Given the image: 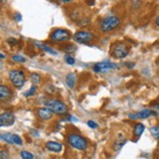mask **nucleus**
<instances>
[{
	"label": "nucleus",
	"mask_w": 159,
	"mask_h": 159,
	"mask_svg": "<svg viewBox=\"0 0 159 159\" xmlns=\"http://www.w3.org/2000/svg\"><path fill=\"white\" fill-rule=\"evenodd\" d=\"M8 76H9V80H10L11 83L16 87V89H22L25 85V83H26V76H25V73L21 70H18V69L11 70Z\"/></svg>",
	"instance_id": "2"
},
{
	"label": "nucleus",
	"mask_w": 159,
	"mask_h": 159,
	"mask_svg": "<svg viewBox=\"0 0 159 159\" xmlns=\"http://www.w3.org/2000/svg\"><path fill=\"white\" fill-rule=\"evenodd\" d=\"M36 90H37V86H36V85H32V86H31V89L29 90L26 93H25L24 95L26 96V97H29V96H32V95H33L36 93Z\"/></svg>",
	"instance_id": "22"
},
{
	"label": "nucleus",
	"mask_w": 159,
	"mask_h": 159,
	"mask_svg": "<svg viewBox=\"0 0 159 159\" xmlns=\"http://www.w3.org/2000/svg\"><path fill=\"white\" fill-rule=\"evenodd\" d=\"M87 3H89L90 5H93V4H94L95 2H94V1H91V2H90V1H87Z\"/></svg>",
	"instance_id": "36"
},
{
	"label": "nucleus",
	"mask_w": 159,
	"mask_h": 159,
	"mask_svg": "<svg viewBox=\"0 0 159 159\" xmlns=\"http://www.w3.org/2000/svg\"><path fill=\"white\" fill-rule=\"evenodd\" d=\"M144 125L141 123H137L134 127V135H135L137 137H140L141 136V134L144 132Z\"/></svg>",
	"instance_id": "15"
},
{
	"label": "nucleus",
	"mask_w": 159,
	"mask_h": 159,
	"mask_svg": "<svg viewBox=\"0 0 159 159\" xmlns=\"http://www.w3.org/2000/svg\"><path fill=\"white\" fill-rule=\"evenodd\" d=\"M120 19L116 16H109L107 18H104L100 22V30L103 32H108L115 30L120 26Z\"/></svg>",
	"instance_id": "3"
},
{
	"label": "nucleus",
	"mask_w": 159,
	"mask_h": 159,
	"mask_svg": "<svg viewBox=\"0 0 159 159\" xmlns=\"http://www.w3.org/2000/svg\"><path fill=\"white\" fill-rule=\"evenodd\" d=\"M21 157H22V159H33L32 154L29 151H26V150L21 151Z\"/></svg>",
	"instance_id": "23"
},
{
	"label": "nucleus",
	"mask_w": 159,
	"mask_h": 159,
	"mask_svg": "<svg viewBox=\"0 0 159 159\" xmlns=\"http://www.w3.org/2000/svg\"><path fill=\"white\" fill-rule=\"evenodd\" d=\"M0 159H9V152L7 150L2 149L0 152Z\"/></svg>",
	"instance_id": "27"
},
{
	"label": "nucleus",
	"mask_w": 159,
	"mask_h": 159,
	"mask_svg": "<svg viewBox=\"0 0 159 159\" xmlns=\"http://www.w3.org/2000/svg\"><path fill=\"white\" fill-rule=\"evenodd\" d=\"M13 141L15 144H18V145H22V140L18 135H13Z\"/></svg>",
	"instance_id": "28"
},
{
	"label": "nucleus",
	"mask_w": 159,
	"mask_h": 159,
	"mask_svg": "<svg viewBox=\"0 0 159 159\" xmlns=\"http://www.w3.org/2000/svg\"><path fill=\"white\" fill-rule=\"evenodd\" d=\"M64 58H65V61L69 65H74L75 64V59H74L72 56H70L69 54H66V55L64 56Z\"/></svg>",
	"instance_id": "25"
},
{
	"label": "nucleus",
	"mask_w": 159,
	"mask_h": 159,
	"mask_svg": "<svg viewBox=\"0 0 159 159\" xmlns=\"http://www.w3.org/2000/svg\"><path fill=\"white\" fill-rule=\"evenodd\" d=\"M36 45L39 48H40V49H42L43 51H45V52H47V53H49V54H52V55H54V56H56L57 55V52L54 50L53 48H51V47H49V46H47V45H45V44H41V43H36Z\"/></svg>",
	"instance_id": "17"
},
{
	"label": "nucleus",
	"mask_w": 159,
	"mask_h": 159,
	"mask_svg": "<svg viewBox=\"0 0 159 159\" xmlns=\"http://www.w3.org/2000/svg\"><path fill=\"white\" fill-rule=\"evenodd\" d=\"M155 109H157V110H159V104L158 103H156V104H154V105H152Z\"/></svg>",
	"instance_id": "33"
},
{
	"label": "nucleus",
	"mask_w": 159,
	"mask_h": 159,
	"mask_svg": "<svg viewBox=\"0 0 159 159\" xmlns=\"http://www.w3.org/2000/svg\"><path fill=\"white\" fill-rule=\"evenodd\" d=\"M4 57H5V55H4V53L0 54V59H4Z\"/></svg>",
	"instance_id": "35"
},
{
	"label": "nucleus",
	"mask_w": 159,
	"mask_h": 159,
	"mask_svg": "<svg viewBox=\"0 0 159 159\" xmlns=\"http://www.w3.org/2000/svg\"><path fill=\"white\" fill-rule=\"evenodd\" d=\"M7 42L9 43V44H16L17 43V39H12V37H10V39H7Z\"/></svg>",
	"instance_id": "32"
},
{
	"label": "nucleus",
	"mask_w": 159,
	"mask_h": 159,
	"mask_svg": "<svg viewBox=\"0 0 159 159\" xmlns=\"http://www.w3.org/2000/svg\"><path fill=\"white\" fill-rule=\"evenodd\" d=\"M31 80H32V82L33 85H39V83H40V76H39V74H37V73H32L31 74Z\"/></svg>",
	"instance_id": "20"
},
{
	"label": "nucleus",
	"mask_w": 159,
	"mask_h": 159,
	"mask_svg": "<svg viewBox=\"0 0 159 159\" xmlns=\"http://www.w3.org/2000/svg\"><path fill=\"white\" fill-rule=\"evenodd\" d=\"M157 116V113L155 111H152V110H148V109H144V110H141L140 112H137V113H133V114H129V118L130 119H133V120H137V119H145V118H148L150 116Z\"/></svg>",
	"instance_id": "10"
},
{
	"label": "nucleus",
	"mask_w": 159,
	"mask_h": 159,
	"mask_svg": "<svg viewBox=\"0 0 159 159\" xmlns=\"http://www.w3.org/2000/svg\"><path fill=\"white\" fill-rule=\"evenodd\" d=\"M45 146H46V148L50 150V151H53L56 153L60 152L62 150V144L57 143V141H47Z\"/></svg>",
	"instance_id": "13"
},
{
	"label": "nucleus",
	"mask_w": 159,
	"mask_h": 159,
	"mask_svg": "<svg viewBox=\"0 0 159 159\" xmlns=\"http://www.w3.org/2000/svg\"><path fill=\"white\" fill-rule=\"evenodd\" d=\"M75 83H76V77H75V74L70 73L66 76V83L70 89H74Z\"/></svg>",
	"instance_id": "16"
},
{
	"label": "nucleus",
	"mask_w": 159,
	"mask_h": 159,
	"mask_svg": "<svg viewBox=\"0 0 159 159\" xmlns=\"http://www.w3.org/2000/svg\"><path fill=\"white\" fill-rule=\"evenodd\" d=\"M126 141L127 140L125 139V137L122 136V135H120L117 137V140L115 141V144H114V149L115 150H120L121 148H122V146L126 144Z\"/></svg>",
	"instance_id": "14"
},
{
	"label": "nucleus",
	"mask_w": 159,
	"mask_h": 159,
	"mask_svg": "<svg viewBox=\"0 0 159 159\" xmlns=\"http://www.w3.org/2000/svg\"><path fill=\"white\" fill-rule=\"evenodd\" d=\"M125 65L127 66L128 69H133L134 66H135V63H133V62H126V63H125Z\"/></svg>",
	"instance_id": "31"
},
{
	"label": "nucleus",
	"mask_w": 159,
	"mask_h": 159,
	"mask_svg": "<svg viewBox=\"0 0 159 159\" xmlns=\"http://www.w3.org/2000/svg\"><path fill=\"white\" fill-rule=\"evenodd\" d=\"M15 123L14 115L10 112H4L0 115V126L1 127H10Z\"/></svg>",
	"instance_id": "9"
},
{
	"label": "nucleus",
	"mask_w": 159,
	"mask_h": 159,
	"mask_svg": "<svg viewBox=\"0 0 159 159\" xmlns=\"http://www.w3.org/2000/svg\"><path fill=\"white\" fill-rule=\"evenodd\" d=\"M73 39L78 43H87L94 39V35L87 31H79L73 36Z\"/></svg>",
	"instance_id": "7"
},
{
	"label": "nucleus",
	"mask_w": 159,
	"mask_h": 159,
	"mask_svg": "<svg viewBox=\"0 0 159 159\" xmlns=\"http://www.w3.org/2000/svg\"><path fill=\"white\" fill-rule=\"evenodd\" d=\"M47 91L48 93H50V94H54L55 93H57V89L54 86H52V85H48L47 86H46V90H45Z\"/></svg>",
	"instance_id": "24"
},
{
	"label": "nucleus",
	"mask_w": 159,
	"mask_h": 159,
	"mask_svg": "<svg viewBox=\"0 0 159 159\" xmlns=\"http://www.w3.org/2000/svg\"><path fill=\"white\" fill-rule=\"evenodd\" d=\"M62 49H63L66 53L70 54V53H73L76 51L77 46H76V44H73V43H66L62 46Z\"/></svg>",
	"instance_id": "18"
},
{
	"label": "nucleus",
	"mask_w": 159,
	"mask_h": 159,
	"mask_svg": "<svg viewBox=\"0 0 159 159\" xmlns=\"http://www.w3.org/2000/svg\"><path fill=\"white\" fill-rule=\"evenodd\" d=\"M12 59L16 62H20V63H24V62H26V58H24L23 56H20V55H14L12 57Z\"/></svg>",
	"instance_id": "26"
},
{
	"label": "nucleus",
	"mask_w": 159,
	"mask_h": 159,
	"mask_svg": "<svg viewBox=\"0 0 159 159\" xmlns=\"http://www.w3.org/2000/svg\"><path fill=\"white\" fill-rule=\"evenodd\" d=\"M87 126H89L90 128H91V129H96V128L98 127V125L96 124L94 121L89 120V121H87Z\"/></svg>",
	"instance_id": "29"
},
{
	"label": "nucleus",
	"mask_w": 159,
	"mask_h": 159,
	"mask_svg": "<svg viewBox=\"0 0 159 159\" xmlns=\"http://www.w3.org/2000/svg\"><path fill=\"white\" fill-rule=\"evenodd\" d=\"M150 134L155 137L156 140H159V126H153L149 129Z\"/></svg>",
	"instance_id": "21"
},
{
	"label": "nucleus",
	"mask_w": 159,
	"mask_h": 159,
	"mask_svg": "<svg viewBox=\"0 0 159 159\" xmlns=\"http://www.w3.org/2000/svg\"><path fill=\"white\" fill-rule=\"evenodd\" d=\"M155 23H156V25L159 27V16L156 18V21H155Z\"/></svg>",
	"instance_id": "34"
},
{
	"label": "nucleus",
	"mask_w": 159,
	"mask_h": 159,
	"mask_svg": "<svg viewBox=\"0 0 159 159\" xmlns=\"http://www.w3.org/2000/svg\"><path fill=\"white\" fill-rule=\"evenodd\" d=\"M117 65L115 63H112L109 61H103V62H99V63H96L93 66V71L95 73H100V72H106V71H109L112 69H116Z\"/></svg>",
	"instance_id": "8"
},
{
	"label": "nucleus",
	"mask_w": 159,
	"mask_h": 159,
	"mask_svg": "<svg viewBox=\"0 0 159 159\" xmlns=\"http://www.w3.org/2000/svg\"><path fill=\"white\" fill-rule=\"evenodd\" d=\"M36 114L41 120H49L52 118L53 113L46 107H40L36 110Z\"/></svg>",
	"instance_id": "12"
},
{
	"label": "nucleus",
	"mask_w": 159,
	"mask_h": 159,
	"mask_svg": "<svg viewBox=\"0 0 159 159\" xmlns=\"http://www.w3.org/2000/svg\"><path fill=\"white\" fill-rule=\"evenodd\" d=\"M14 19L17 21V22H19V21L22 20V15H21L20 13H15L14 14Z\"/></svg>",
	"instance_id": "30"
},
{
	"label": "nucleus",
	"mask_w": 159,
	"mask_h": 159,
	"mask_svg": "<svg viewBox=\"0 0 159 159\" xmlns=\"http://www.w3.org/2000/svg\"><path fill=\"white\" fill-rule=\"evenodd\" d=\"M68 143L72 147L79 150H86L87 148L86 140L78 134H70L68 136Z\"/></svg>",
	"instance_id": "4"
},
{
	"label": "nucleus",
	"mask_w": 159,
	"mask_h": 159,
	"mask_svg": "<svg viewBox=\"0 0 159 159\" xmlns=\"http://www.w3.org/2000/svg\"><path fill=\"white\" fill-rule=\"evenodd\" d=\"M130 52V46L124 41H119L112 48V56L117 59H123Z\"/></svg>",
	"instance_id": "5"
},
{
	"label": "nucleus",
	"mask_w": 159,
	"mask_h": 159,
	"mask_svg": "<svg viewBox=\"0 0 159 159\" xmlns=\"http://www.w3.org/2000/svg\"><path fill=\"white\" fill-rule=\"evenodd\" d=\"M45 107L56 115H66L68 113V107L66 104L58 99H48L45 102Z\"/></svg>",
	"instance_id": "1"
},
{
	"label": "nucleus",
	"mask_w": 159,
	"mask_h": 159,
	"mask_svg": "<svg viewBox=\"0 0 159 159\" xmlns=\"http://www.w3.org/2000/svg\"><path fill=\"white\" fill-rule=\"evenodd\" d=\"M72 37V33L70 31L65 30V29H56L50 35V39L56 42H63V41H68Z\"/></svg>",
	"instance_id": "6"
},
{
	"label": "nucleus",
	"mask_w": 159,
	"mask_h": 159,
	"mask_svg": "<svg viewBox=\"0 0 159 159\" xmlns=\"http://www.w3.org/2000/svg\"><path fill=\"white\" fill-rule=\"evenodd\" d=\"M12 95L13 94H12V91L9 87L3 85L0 86V99H1L2 101H4V100H5V101L10 100L12 98Z\"/></svg>",
	"instance_id": "11"
},
{
	"label": "nucleus",
	"mask_w": 159,
	"mask_h": 159,
	"mask_svg": "<svg viewBox=\"0 0 159 159\" xmlns=\"http://www.w3.org/2000/svg\"><path fill=\"white\" fill-rule=\"evenodd\" d=\"M1 140H4L7 144H14V141H13V135H12L11 133H2L1 134Z\"/></svg>",
	"instance_id": "19"
}]
</instances>
